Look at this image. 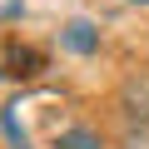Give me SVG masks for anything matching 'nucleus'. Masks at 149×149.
<instances>
[{
	"mask_svg": "<svg viewBox=\"0 0 149 149\" xmlns=\"http://www.w3.org/2000/svg\"><path fill=\"white\" fill-rule=\"evenodd\" d=\"M45 70V55L30 50V45H5V55H0V74L5 80H35V74Z\"/></svg>",
	"mask_w": 149,
	"mask_h": 149,
	"instance_id": "obj_1",
	"label": "nucleus"
},
{
	"mask_svg": "<svg viewBox=\"0 0 149 149\" xmlns=\"http://www.w3.org/2000/svg\"><path fill=\"white\" fill-rule=\"evenodd\" d=\"M119 109L139 124H149V74H129L119 85Z\"/></svg>",
	"mask_w": 149,
	"mask_h": 149,
	"instance_id": "obj_2",
	"label": "nucleus"
},
{
	"mask_svg": "<svg viewBox=\"0 0 149 149\" xmlns=\"http://www.w3.org/2000/svg\"><path fill=\"white\" fill-rule=\"evenodd\" d=\"M60 40H65V50H74V55H95V50H100V30H95L90 20H70V25L60 30Z\"/></svg>",
	"mask_w": 149,
	"mask_h": 149,
	"instance_id": "obj_3",
	"label": "nucleus"
},
{
	"mask_svg": "<svg viewBox=\"0 0 149 149\" xmlns=\"http://www.w3.org/2000/svg\"><path fill=\"white\" fill-rule=\"evenodd\" d=\"M55 149H104V139H100L95 129H85V124H74V129H65V134L55 139Z\"/></svg>",
	"mask_w": 149,
	"mask_h": 149,
	"instance_id": "obj_4",
	"label": "nucleus"
},
{
	"mask_svg": "<svg viewBox=\"0 0 149 149\" xmlns=\"http://www.w3.org/2000/svg\"><path fill=\"white\" fill-rule=\"evenodd\" d=\"M0 124H5V134H10V144H15V149H30V144H25V129H20V119H15V104L0 114Z\"/></svg>",
	"mask_w": 149,
	"mask_h": 149,
	"instance_id": "obj_5",
	"label": "nucleus"
},
{
	"mask_svg": "<svg viewBox=\"0 0 149 149\" xmlns=\"http://www.w3.org/2000/svg\"><path fill=\"white\" fill-rule=\"evenodd\" d=\"M134 5H149V0H134Z\"/></svg>",
	"mask_w": 149,
	"mask_h": 149,
	"instance_id": "obj_6",
	"label": "nucleus"
}]
</instances>
